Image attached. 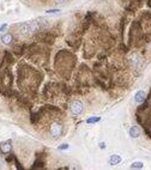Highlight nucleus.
Listing matches in <instances>:
<instances>
[{
    "label": "nucleus",
    "mask_w": 151,
    "mask_h": 170,
    "mask_svg": "<svg viewBox=\"0 0 151 170\" xmlns=\"http://www.w3.org/2000/svg\"><path fill=\"white\" fill-rule=\"evenodd\" d=\"M0 40H1V43H3V44H5V46H10V44H12V42H13V35L11 34V32L4 34Z\"/></svg>",
    "instance_id": "423d86ee"
},
{
    "label": "nucleus",
    "mask_w": 151,
    "mask_h": 170,
    "mask_svg": "<svg viewBox=\"0 0 151 170\" xmlns=\"http://www.w3.org/2000/svg\"><path fill=\"white\" fill-rule=\"evenodd\" d=\"M121 162V157L119 155H112L109 158V164L110 165H118V164Z\"/></svg>",
    "instance_id": "1a4fd4ad"
},
{
    "label": "nucleus",
    "mask_w": 151,
    "mask_h": 170,
    "mask_svg": "<svg viewBox=\"0 0 151 170\" xmlns=\"http://www.w3.org/2000/svg\"><path fill=\"white\" fill-rule=\"evenodd\" d=\"M12 142L11 140H7V142L0 143V153L3 155H9L11 153V150H12Z\"/></svg>",
    "instance_id": "20e7f679"
},
{
    "label": "nucleus",
    "mask_w": 151,
    "mask_h": 170,
    "mask_svg": "<svg viewBox=\"0 0 151 170\" xmlns=\"http://www.w3.org/2000/svg\"><path fill=\"white\" fill-rule=\"evenodd\" d=\"M6 29H7V24H3L1 26H0V32H4Z\"/></svg>",
    "instance_id": "2eb2a0df"
},
{
    "label": "nucleus",
    "mask_w": 151,
    "mask_h": 170,
    "mask_svg": "<svg viewBox=\"0 0 151 170\" xmlns=\"http://www.w3.org/2000/svg\"><path fill=\"white\" fill-rule=\"evenodd\" d=\"M62 131H64L62 125L59 124V122H53L49 127V133L53 138H59L62 134Z\"/></svg>",
    "instance_id": "f03ea898"
},
{
    "label": "nucleus",
    "mask_w": 151,
    "mask_h": 170,
    "mask_svg": "<svg viewBox=\"0 0 151 170\" xmlns=\"http://www.w3.org/2000/svg\"><path fill=\"white\" fill-rule=\"evenodd\" d=\"M128 64L132 68H140L142 64H143V58L138 54V53H132L131 56L128 58Z\"/></svg>",
    "instance_id": "f257e3e1"
},
{
    "label": "nucleus",
    "mask_w": 151,
    "mask_h": 170,
    "mask_svg": "<svg viewBox=\"0 0 151 170\" xmlns=\"http://www.w3.org/2000/svg\"><path fill=\"white\" fill-rule=\"evenodd\" d=\"M70 109H71V113L73 115H79V114H82L83 113V110H84V107H83V103L80 102V101H73L71 103V105H70Z\"/></svg>",
    "instance_id": "7ed1b4c3"
},
{
    "label": "nucleus",
    "mask_w": 151,
    "mask_h": 170,
    "mask_svg": "<svg viewBox=\"0 0 151 170\" xmlns=\"http://www.w3.org/2000/svg\"><path fill=\"white\" fill-rule=\"evenodd\" d=\"M15 163H16V168H17V170H25L24 168H23V165L21 164V162L17 159V157L15 158Z\"/></svg>",
    "instance_id": "f8f14e48"
},
{
    "label": "nucleus",
    "mask_w": 151,
    "mask_h": 170,
    "mask_svg": "<svg viewBox=\"0 0 151 170\" xmlns=\"http://www.w3.org/2000/svg\"><path fill=\"white\" fill-rule=\"evenodd\" d=\"M58 149L61 150V151H62V150H67V149H68V145H67V144H62V145H61V146H59Z\"/></svg>",
    "instance_id": "4468645a"
},
{
    "label": "nucleus",
    "mask_w": 151,
    "mask_h": 170,
    "mask_svg": "<svg viewBox=\"0 0 151 170\" xmlns=\"http://www.w3.org/2000/svg\"><path fill=\"white\" fill-rule=\"evenodd\" d=\"M143 167H144L143 162H133V163L131 164V168H132V169H142Z\"/></svg>",
    "instance_id": "9d476101"
},
{
    "label": "nucleus",
    "mask_w": 151,
    "mask_h": 170,
    "mask_svg": "<svg viewBox=\"0 0 151 170\" xmlns=\"http://www.w3.org/2000/svg\"><path fill=\"white\" fill-rule=\"evenodd\" d=\"M128 134L131 138H138V137H140V130L137 126H132L128 130Z\"/></svg>",
    "instance_id": "6e6552de"
},
{
    "label": "nucleus",
    "mask_w": 151,
    "mask_h": 170,
    "mask_svg": "<svg viewBox=\"0 0 151 170\" xmlns=\"http://www.w3.org/2000/svg\"><path fill=\"white\" fill-rule=\"evenodd\" d=\"M101 120V118L100 116H94V118H89L88 120H86V124H96V122H98Z\"/></svg>",
    "instance_id": "9b49d317"
},
{
    "label": "nucleus",
    "mask_w": 151,
    "mask_h": 170,
    "mask_svg": "<svg viewBox=\"0 0 151 170\" xmlns=\"http://www.w3.org/2000/svg\"><path fill=\"white\" fill-rule=\"evenodd\" d=\"M134 99H136V102H138V103H143L145 99H146V92H145L144 90H139L136 93Z\"/></svg>",
    "instance_id": "0eeeda50"
},
{
    "label": "nucleus",
    "mask_w": 151,
    "mask_h": 170,
    "mask_svg": "<svg viewBox=\"0 0 151 170\" xmlns=\"http://www.w3.org/2000/svg\"><path fill=\"white\" fill-rule=\"evenodd\" d=\"M58 12H60V10H58V9H50V10H47V11H46V13H47V15H50V13H58Z\"/></svg>",
    "instance_id": "ddd939ff"
},
{
    "label": "nucleus",
    "mask_w": 151,
    "mask_h": 170,
    "mask_svg": "<svg viewBox=\"0 0 151 170\" xmlns=\"http://www.w3.org/2000/svg\"><path fill=\"white\" fill-rule=\"evenodd\" d=\"M44 167V157L43 156H37L36 161H35L34 165L30 168V170H41Z\"/></svg>",
    "instance_id": "39448f33"
},
{
    "label": "nucleus",
    "mask_w": 151,
    "mask_h": 170,
    "mask_svg": "<svg viewBox=\"0 0 151 170\" xmlns=\"http://www.w3.org/2000/svg\"><path fill=\"white\" fill-rule=\"evenodd\" d=\"M71 170H80V167L78 165V164H73V165L71 167Z\"/></svg>",
    "instance_id": "dca6fc26"
},
{
    "label": "nucleus",
    "mask_w": 151,
    "mask_h": 170,
    "mask_svg": "<svg viewBox=\"0 0 151 170\" xmlns=\"http://www.w3.org/2000/svg\"><path fill=\"white\" fill-rule=\"evenodd\" d=\"M100 149H106V144H104V143H100Z\"/></svg>",
    "instance_id": "f3484780"
}]
</instances>
